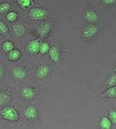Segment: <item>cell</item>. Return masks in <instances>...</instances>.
Instances as JSON below:
<instances>
[{
  "label": "cell",
  "mask_w": 116,
  "mask_h": 129,
  "mask_svg": "<svg viewBox=\"0 0 116 129\" xmlns=\"http://www.w3.org/2000/svg\"><path fill=\"white\" fill-rule=\"evenodd\" d=\"M2 116L4 119L9 120V121H15L17 119L18 114L14 108L7 107L5 109H3V111H2Z\"/></svg>",
  "instance_id": "obj_1"
},
{
  "label": "cell",
  "mask_w": 116,
  "mask_h": 129,
  "mask_svg": "<svg viewBox=\"0 0 116 129\" xmlns=\"http://www.w3.org/2000/svg\"><path fill=\"white\" fill-rule=\"evenodd\" d=\"M30 15L34 19H44L47 15V11L44 9L40 8H34L30 11Z\"/></svg>",
  "instance_id": "obj_2"
},
{
  "label": "cell",
  "mask_w": 116,
  "mask_h": 129,
  "mask_svg": "<svg viewBox=\"0 0 116 129\" xmlns=\"http://www.w3.org/2000/svg\"><path fill=\"white\" fill-rule=\"evenodd\" d=\"M98 32V28L95 26L90 25L86 27V28L83 31V36L86 39H90L94 37L96 35V33Z\"/></svg>",
  "instance_id": "obj_3"
},
{
  "label": "cell",
  "mask_w": 116,
  "mask_h": 129,
  "mask_svg": "<svg viewBox=\"0 0 116 129\" xmlns=\"http://www.w3.org/2000/svg\"><path fill=\"white\" fill-rule=\"evenodd\" d=\"M21 94L23 98H25L26 99H32L33 98H35L36 92H35V90L32 88L25 87L22 90Z\"/></svg>",
  "instance_id": "obj_4"
},
{
  "label": "cell",
  "mask_w": 116,
  "mask_h": 129,
  "mask_svg": "<svg viewBox=\"0 0 116 129\" xmlns=\"http://www.w3.org/2000/svg\"><path fill=\"white\" fill-rule=\"evenodd\" d=\"M50 72V69L49 67H48L47 66H40L37 70H36V76L38 78H45L48 75H49Z\"/></svg>",
  "instance_id": "obj_5"
},
{
  "label": "cell",
  "mask_w": 116,
  "mask_h": 129,
  "mask_svg": "<svg viewBox=\"0 0 116 129\" xmlns=\"http://www.w3.org/2000/svg\"><path fill=\"white\" fill-rule=\"evenodd\" d=\"M40 45L41 44L39 43L38 40H33L31 41L28 45V50L31 54H35L40 51Z\"/></svg>",
  "instance_id": "obj_6"
},
{
  "label": "cell",
  "mask_w": 116,
  "mask_h": 129,
  "mask_svg": "<svg viewBox=\"0 0 116 129\" xmlns=\"http://www.w3.org/2000/svg\"><path fill=\"white\" fill-rule=\"evenodd\" d=\"M13 76L16 79H23L26 77V72L22 68H15L13 70Z\"/></svg>",
  "instance_id": "obj_7"
},
{
  "label": "cell",
  "mask_w": 116,
  "mask_h": 129,
  "mask_svg": "<svg viewBox=\"0 0 116 129\" xmlns=\"http://www.w3.org/2000/svg\"><path fill=\"white\" fill-rule=\"evenodd\" d=\"M25 116L27 119H35L37 116V110L34 107H29L25 111Z\"/></svg>",
  "instance_id": "obj_8"
},
{
  "label": "cell",
  "mask_w": 116,
  "mask_h": 129,
  "mask_svg": "<svg viewBox=\"0 0 116 129\" xmlns=\"http://www.w3.org/2000/svg\"><path fill=\"white\" fill-rule=\"evenodd\" d=\"M49 56L53 61H55V62L58 61L59 58H60V52H59L58 48L56 47L51 48L49 49Z\"/></svg>",
  "instance_id": "obj_9"
},
{
  "label": "cell",
  "mask_w": 116,
  "mask_h": 129,
  "mask_svg": "<svg viewBox=\"0 0 116 129\" xmlns=\"http://www.w3.org/2000/svg\"><path fill=\"white\" fill-rule=\"evenodd\" d=\"M86 19L90 23H96L98 20V15L93 11H88L86 14Z\"/></svg>",
  "instance_id": "obj_10"
},
{
  "label": "cell",
  "mask_w": 116,
  "mask_h": 129,
  "mask_svg": "<svg viewBox=\"0 0 116 129\" xmlns=\"http://www.w3.org/2000/svg\"><path fill=\"white\" fill-rule=\"evenodd\" d=\"M13 31L15 32V34L16 36H23V33H24L25 31V28L23 27V25H22L21 23H16L14 25V27H13Z\"/></svg>",
  "instance_id": "obj_11"
},
{
  "label": "cell",
  "mask_w": 116,
  "mask_h": 129,
  "mask_svg": "<svg viewBox=\"0 0 116 129\" xmlns=\"http://www.w3.org/2000/svg\"><path fill=\"white\" fill-rule=\"evenodd\" d=\"M100 127L103 129H109L111 127V120L107 117H103L100 121Z\"/></svg>",
  "instance_id": "obj_12"
},
{
  "label": "cell",
  "mask_w": 116,
  "mask_h": 129,
  "mask_svg": "<svg viewBox=\"0 0 116 129\" xmlns=\"http://www.w3.org/2000/svg\"><path fill=\"white\" fill-rule=\"evenodd\" d=\"M19 56H20V52L17 50H11L8 55L9 59L11 60H16L19 58Z\"/></svg>",
  "instance_id": "obj_13"
},
{
  "label": "cell",
  "mask_w": 116,
  "mask_h": 129,
  "mask_svg": "<svg viewBox=\"0 0 116 129\" xmlns=\"http://www.w3.org/2000/svg\"><path fill=\"white\" fill-rule=\"evenodd\" d=\"M105 96L110 97V98H114L116 97V86H111L107 90V91L104 94Z\"/></svg>",
  "instance_id": "obj_14"
},
{
  "label": "cell",
  "mask_w": 116,
  "mask_h": 129,
  "mask_svg": "<svg viewBox=\"0 0 116 129\" xmlns=\"http://www.w3.org/2000/svg\"><path fill=\"white\" fill-rule=\"evenodd\" d=\"M50 31V25L49 24H45L44 26H42L40 29V35L41 36H45Z\"/></svg>",
  "instance_id": "obj_15"
},
{
  "label": "cell",
  "mask_w": 116,
  "mask_h": 129,
  "mask_svg": "<svg viewBox=\"0 0 116 129\" xmlns=\"http://www.w3.org/2000/svg\"><path fill=\"white\" fill-rule=\"evenodd\" d=\"M49 49L50 48H49V44L46 42H43L42 44H41V45H40V52L43 54L47 53V52L49 51Z\"/></svg>",
  "instance_id": "obj_16"
},
{
  "label": "cell",
  "mask_w": 116,
  "mask_h": 129,
  "mask_svg": "<svg viewBox=\"0 0 116 129\" xmlns=\"http://www.w3.org/2000/svg\"><path fill=\"white\" fill-rule=\"evenodd\" d=\"M13 44L10 41H6L3 45V50L6 52H11V50H13Z\"/></svg>",
  "instance_id": "obj_17"
},
{
  "label": "cell",
  "mask_w": 116,
  "mask_h": 129,
  "mask_svg": "<svg viewBox=\"0 0 116 129\" xmlns=\"http://www.w3.org/2000/svg\"><path fill=\"white\" fill-rule=\"evenodd\" d=\"M10 9V4L7 3H2L0 5V13L3 14V13H6V12Z\"/></svg>",
  "instance_id": "obj_18"
},
{
  "label": "cell",
  "mask_w": 116,
  "mask_h": 129,
  "mask_svg": "<svg viewBox=\"0 0 116 129\" xmlns=\"http://www.w3.org/2000/svg\"><path fill=\"white\" fill-rule=\"evenodd\" d=\"M115 84H116V75H113L108 79L106 82V86L108 87H111V86H115Z\"/></svg>",
  "instance_id": "obj_19"
},
{
  "label": "cell",
  "mask_w": 116,
  "mask_h": 129,
  "mask_svg": "<svg viewBox=\"0 0 116 129\" xmlns=\"http://www.w3.org/2000/svg\"><path fill=\"white\" fill-rule=\"evenodd\" d=\"M0 33H2L3 35H7L8 33V29H7L6 24L2 21H0Z\"/></svg>",
  "instance_id": "obj_20"
},
{
  "label": "cell",
  "mask_w": 116,
  "mask_h": 129,
  "mask_svg": "<svg viewBox=\"0 0 116 129\" xmlns=\"http://www.w3.org/2000/svg\"><path fill=\"white\" fill-rule=\"evenodd\" d=\"M18 3L22 7H27L31 5V0H18Z\"/></svg>",
  "instance_id": "obj_21"
},
{
  "label": "cell",
  "mask_w": 116,
  "mask_h": 129,
  "mask_svg": "<svg viewBox=\"0 0 116 129\" xmlns=\"http://www.w3.org/2000/svg\"><path fill=\"white\" fill-rule=\"evenodd\" d=\"M7 20H9V21H15V20L17 19V14L13 11L10 12L9 14H7Z\"/></svg>",
  "instance_id": "obj_22"
},
{
  "label": "cell",
  "mask_w": 116,
  "mask_h": 129,
  "mask_svg": "<svg viewBox=\"0 0 116 129\" xmlns=\"http://www.w3.org/2000/svg\"><path fill=\"white\" fill-rule=\"evenodd\" d=\"M109 117H110V120L112 121V122L116 123V111H110Z\"/></svg>",
  "instance_id": "obj_23"
},
{
  "label": "cell",
  "mask_w": 116,
  "mask_h": 129,
  "mask_svg": "<svg viewBox=\"0 0 116 129\" xmlns=\"http://www.w3.org/2000/svg\"><path fill=\"white\" fill-rule=\"evenodd\" d=\"M7 99H8V96H7L6 94H0V105H2V104H3V103H5Z\"/></svg>",
  "instance_id": "obj_24"
},
{
  "label": "cell",
  "mask_w": 116,
  "mask_h": 129,
  "mask_svg": "<svg viewBox=\"0 0 116 129\" xmlns=\"http://www.w3.org/2000/svg\"><path fill=\"white\" fill-rule=\"evenodd\" d=\"M102 1L106 5H112V4H114L115 3L116 0H102Z\"/></svg>",
  "instance_id": "obj_25"
},
{
  "label": "cell",
  "mask_w": 116,
  "mask_h": 129,
  "mask_svg": "<svg viewBox=\"0 0 116 129\" xmlns=\"http://www.w3.org/2000/svg\"><path fill=\"white\" fill-rule=\"evenodd\" d=\"M3 68L0 66V79H1V78L3 77Z\"/></svg>",
  "instance_id": "obj_26"
},
{
  "label": "cell",
  "mask_w": 116,
  "mask_h": 129,
  "mask_svg": "<svg viewBox=\"0 0 116 129\" xmlns=\"http://www.w3.org/2000/svg\"><path fill=\"white\" fill-rule=\"evenodd\" d=\"M115 71H116V68H115Z\"/></svg>",
  "instance_id": "obj_27"
}]
</instances>
